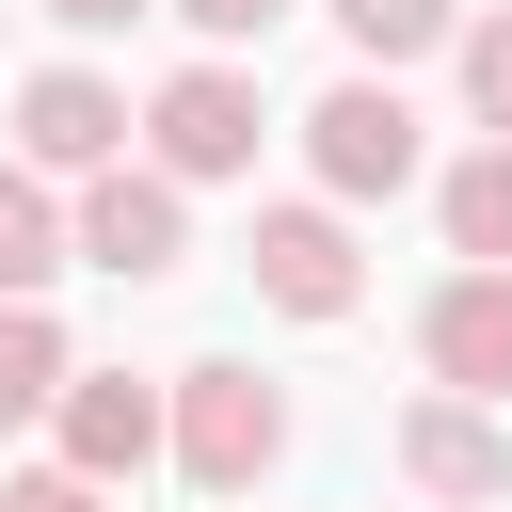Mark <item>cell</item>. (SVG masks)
Wrapping results in <instances>:
<instances>
[{
    "label": "cell",
    "instance_id": "277c9868",
    "mask_svg": "<svg viewBox=\"0 0 512 512\" xmlns=\"http://www.w3.org/2000/svg\"><path fill=\"white\" fill-rule=\"evenodd\" d=\"M80 256L128 272V288H160V272L192 256V176H160V160H96V176H80Z\"/></svg>",
    "mask_w": 512,
    "mask_h": 512
},
{
    "label": "cell",
    "instance_id": "9a60e30c",
    "mask_svg": "<svg viewBox=\"0 0 512 512\" xmlns=\"http://www.w3.org/2000/svg\"><path fill=\"white\" fill-rule=\"evenodd\" d=\"M0 512H112V480H80V464H32V480H0Z\"/></svg>",
    "mask_w": 512,
    "mask_h": 512
},
{
    "label": "cell",
    "instance_id": "5b68a950",
    "mask_svg": "<svg viewBox=\"0 0 512 512\" xmlns=\"http://www.w3.org/2000/svg\"><path fill=\"white\" fill-rule=\"evenodd\" d=\"M400 480H416L432 512H496V496H512V416L464 400V384L400 400Z\"/></svg>",
    "mask_w": 512,
    "mask_h": 512
},
{
    "label": "cell",
    "instance_id": "52a82bcc",
    "mask_svg": "<svg viewBox=\"0 0 512 512\" xmlns=\"http://www.w3.org/2000/svg\"><path fill=\"white\" fill-rule=\"evenodd\" d=\"M128 96L96 80V64H48V80H16V160L32 176H96V160H128Z\"/></svg>",
    "mask_w": 512,
    "mask_h": 512
},
{
    "label": "cell",
    "instance_id": "7c38bea8",
    "mask_svg": "<svg viewBox=\"0 0 512 512\" xmlns=\"http://www.w3.org/2000/svg\"><path fill=\"white\" fill-rule=\"evenodd\" d=\"M64 384H80L64 320H48V304H0V432H32V416H48Z\"/></svg>",
    "mask_w": 512,
    "mask_h": 512
},
{
    "label": "cell",
    "instance_id": "8992f818",
    "mask_svg": "<svg viewBox=\"0 0 512 512\" xmlns=\"http://www.w3.org/2000/svg\"><path fill=\"white\" fill-rule=\"evenodd\" d=\"M48 432H64V464H80V480H144V464L176 448V384H128V368H80V384L48 400Z\"/></svg>",
    "mask_w": 512,
    "mask_h": 512
},
{
    "label": "cell",
    "instance_id": "30bf717a",
    "mask_svg": "<svg viewBox=\"0 0 512 512\" xmlns=\"http://www.w3.org/2000/svg\"><path fill=\"white\" fill-rule=\"evenodd\" d=\"M64 256H80V208H48L32 160H0V304H48Z\"/></svg>",
    "mask_w": 512,
    "mask_h": 512
},
{
    "label": "cell",
    "instance_id": "3957f363",
    "mask_svg": "<svg viewBox=\"0 0 512 512\" xmlns=\"http://www.w3.org/2000/svg\"><path fill=\"white\" fill-rule=\"evenodd\" d=\"M304 160H320V192H336V208H368V192H416V96H400L384 64H352V80L304 112Z\"/></svg>",
    "mask_w": 512,
    "mask_h": 512
},
{
    "label": "cell",
    "instance_id": "ba28073f",
    "mask_svg": "<svg viewBox=\"0 0 512 512\" xmlns=\"http://www.w3.org/2000/svg\"><path fill=\"white\" fill-rule=\"evenodd\" d=\"M256 288L288 304V320H352V288H368V256H352V224L336 208H256Z\"/></svg>",
    "mask_w": 512,
    "mask_h": 512
},
{
    "label": "cell",
    "instance_id": "6da1fadb",
    "mask_svg": "<svg viewBox=\"0 0 512 512\" xmlns=\"http://www.w3.org/2000/svg\"><path fill=\"white\" fill-rule=\"evenodd\" d=\"M272 464H288V400H272L240 352L176 368V480H192V496H256Z\"/></svg>",
    "mask_w": 512,
    "mask_h": 512
},
{
    "label": "cell",
    "instance_id": "7a4b0ae2",
    "mask_svg": "<svg viewBox=\"0 0 512 512\" xmlns=\"http://www.w3.org/2000/svg\"><path fill=\"white\" fill-rule=\"evenodd\" d=\"M256 144H272V112H256V80H240L224 48H208V64H176V80L144 96V160H160V176H192V192H208V176H256Z\"/></svg>",
    "mask_w": 512,
    "mask_h": 512
},
{
    "label": "cell",
    "instance_id": "e0dca14e",
    "mask_svg": "<svg viewBox=\"0 0 512 512\" xmlns=\"http://www.w3.org/2000/svg\"><path fill=\"white\" fill-rule=\"evenodd\" d=\"M32 16H64V32H128V16H160V0H32Z\"/></svg>",
    "mask_w": 512,
    "mask_h": 512
},
{
    "label": "cell",
    "instance_id": "8fae6325",
    "mask_svg": "<svg viewBox=\"0 0 512 512\" xmlns=\"http://www.w3.org/2000/svg\"><path fill=\"white\" fill-rule=\"evenodd\" d=\"M432 224H448V256H480V272H512V144H480V160H448V192H432Z\"/></svg>",
    "mask_w": 512,
    "mask_h": 512
},
{
    "label": "cell",
    "instance_id": "9c48e42d",
    "mask_svg": "<svg viewBox=\"0 0 512 512\" xmlns=\"http://www.w3.org/2000/svg\"><path fill=\"white\" fill-rule=\"evenodd\" d=\"M416 352H432V384H464V400H512V272H448L432 304H416Z\"/></svg>",
    "mask_w": 512,
    "mask_h": 512
},
{
    "label": "cell",
    "instance_id": "2e32d148",
    "mask_svg": "<svg viewBox=\"0 0 512 512\" xmlns=\"http://www.w3.org/2000/svg\"><path fill=\"white\" fill-rule=\"evenodd\" d=\"M160 16H192V32H208V48H256V32H272V16H288V0H160Z\"/></svg>",
    "mask_w": 512,
    "mask_h": 512
},
{
    "label": "cell",
    "instance_id": "4fadbf2b",
    "mask_svg": "<svg viewBox=\"0 0 512 512\" xmlns=\"http://www.w3.org/2000/svg\"><path fill=\"white\" fill-rule=\"evenodd\" d=\"M336 32H352V64H416V48H464V0H336Z\"/></svg>",
    "mask_w": 512,
    "mask_h": 512
},
{
    "label": "cell",
    "instance_id": "5bb4252c",
    "mask_svg": "<svg viewBox=\"0 0 512 512\" xmlns=\"http://www.w3.org/2000/svg\"><path fill=\"white\" fill-rule=\"evenodd\" d=\"M464 112L512 144V16H464Z\"/></svg>",
    "mask_w": 512,
    "mask_h": 512
}]
</instances>
